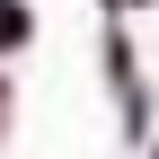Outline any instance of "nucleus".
Listing matches in <instances>:
<instances>
[{
    "mask_svg": "<svg viewBox=\"0 0 159 159\" xmlns=\"http://www.w3.org/2000/svg\"><path fill=\"white\" fill-rule=\"evenodd\" d=\"M0 44H27V9L18 0H0Z\"/></svg>",
    "mask_w": 159,
    "mask_h": 159,
    "instance_id": "obj_1",
    "label": "nucleus"
}]
</instances>
